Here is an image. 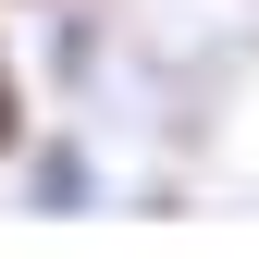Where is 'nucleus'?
Segmentation results:
<instances>
[{"label": "nucleus", "instance_id": "1", "mask_svg": "<svg viewBox=\"0 0 259 259\" xmlns=\"http://www.w3.org/2000/svg\"><path fill=\"white\" fill-rule=\"evenodd\" d=\"M25 136V99H13V74H0V148H13Z\"/></svg>", "mask_w": 259, "mask_h": 259}]
</instances>
